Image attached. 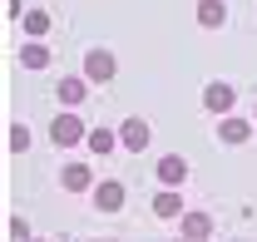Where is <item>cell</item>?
<instances>
[{"mask_svg": "<svg viewBox=\"0 0 257 242\" xmlns=\"http://www.w3.org/2000/svg\"><path fill=\"white\" fill-rule=\"evenodd\" d=\"M79 134H84V129H79L74 114H60V119H55V144H74Z\"/></svg>", "mask_w": 257, "mask_h": 242, "instance_id": "obj_1", "label": "cell"}, {"mask_svg": "<svg viewBox=\"0 0 257 242\" xmlns=\"http://www.w3.org/2000/svg\"><path fill=\"white\" fill-rule=\"evenodd\" d=\"M154 212H159V217H178V212H183V198L168 188V193H159V198H154Z\"/></svg>", "mask_w": 257, "mask_h": 242, "instance_id": "obj_2", "label": "cell"}, {"mask_svg": "<svg viewBox=\"0 0 257 242\" xmlns=\"http://www.w3.org/2000/svg\"><path fill=\"white\" fill-rule=\"evenodd\" d=\"M119 139H124V149H144V144H149V129H144V124H139V119H128Z\"/></svg>", "mask_w": 257, "mask_h": 242, "instance_id": "obj_3", "label": "cell"}, {"mask_svg": "<svg viewBox=\"0 0 257 242\" xmlns=\"http://www.w3.org/2000/svg\"><path fill=\"white\" fill-rule=\"evenodd\" d=\"M109 74H114V60H109L104 50H94V55H89V79H99V84H104Z\"/></svg>", "mask_w": 257, "mask_h": 242, "instance_id": "obj_4", "label": "cell"}, {"mask_svg": "<svg viewBox=\"0 0 257 242\" xmlns=\"http://www.w3.org/2000/svg\"><path fill=\"white\" fill-rule=\"evenodd\" d=\"M119 203H124V188H119V183H104V188H99V208L114 212Z\"/></svg>", "mask_w": 257, "mask_h": 242, "instance_id": "obj_5", "label": "cell"}, {"mask_svg": "<svg viewBox=\"0 0 257 242\" xmlns=\"http://www.w3.org/2000/svg\"><path fill=\"white\" fill-rule=\"evenodd\" d=\"M64 188H74V193L89 188V168H84V163H69V168H64Z\"/></svg>", "mask_w": 257, "mask_h": 242, "instance_id": "obj_6", "label": "cell"}, {"mask_svg": "<svg viewBox=\"0 0 257 242\" xmlns=\"http://www.w3.org/2000/svg\"><path fill=\"white\" fill-rule=\"evenodd\" d=\"M159 178L168 183V188H173V183L183 178V158H163V163H159Z\"/></svg>", "mask_w": 257, "mask_h": 242, "instance_id": "obj_7", "label": "cell"}, {"mask_svg": "<svg viewBox=\"0 0 257 242\" xmlns=\"http://www.w3.org/2000/svg\"><path fill=\"white\" fill-rule=\"evenodd\" d=\"M198 20H203V25H223V5H218V0H203V5H198Z\"/></svg>", "mask_w": 257, "mask_h": 242, "instance_id": "obj_8", "label": "cell"}, {"mask_svg": "<svg viewBox=\"0 0 257 242\" xmlns=\"http://www.w3.org/2000/svg\"><path fill=\"white\" fill-rule=\"evenodd\" d=\"M60 99H64V104H79V99H84V84H79V79H64V84H60Z\"/></svg>", "mask_w": 257, "mask_h": 242, "instance_id": "obj_9", "label": "cell"}, {"mask_svg": "<svg viewBox=\"0 0 257 242\" xmlns=\"http://www.w3.org/2000/svg\"><path fill=\"white\" fill-rule=\"evenodd\" d=\"M208 104H213V109H227V104H232V89H227V84H213V89H208Z\"/></svg>", "mask_w": 257, "mask_h": 242, "instance_id": "obj_10", "label": "cell"}, {"mask_svg": "<svg viewBox=\"0 0 257 242\" xmlns=\"http://www.w3.org/2000/svg\"><path fill=\"white\" fill-rule=\"evenodd\" d=\"M183 227H188V237H203V232H208V227H213V222H208V217H203V212H193L188 222H183Z\"/></svg>", "mask_w": 257, "mask_h": 242, "instance_id": "obj_11", "label": "cell"}, {"mask_svg": "<svg viewBox=\"0 0 257 242\" xmlns=\"http://www.w3.org/2000/svg\"><path fill=\"white\" fill-rule=\"evenodd\" d=\"M242 134H247V124H237V119H227V124H223V139H227V144H237Z\"/></svg>", "mask_w": 257, "mask_h": 242, "instance_id": "obj_12", "label": "cell"}, {"mask_svg": "<svg viewBox=\"0 0 257 242\" xmlns=\"http://www.w3.org/2000/svg\"><path fill=\"white\" fill-rule=\"evenodd\" d=\"M25 64H30V69H40V64H45V50H40V45H30V50H25Z\"/></svg>", "mask_w": 257, "mask_h": 242, "instance_id": "obj_13", "label": "cell"}, {"mask_svg": "<svg viewBox=\"0 0 257 242\" xmlns=\"http://www.w3.org/2000/svg\"><path fill=\"white\" fill-rule=\"evenodd\" d=\"M188 242H198V237H188Z\"/></svg>", "mask_w": 257, "mask_h": 242, "instance_id": "obj_14", "label": "cell"}]
</instances>
